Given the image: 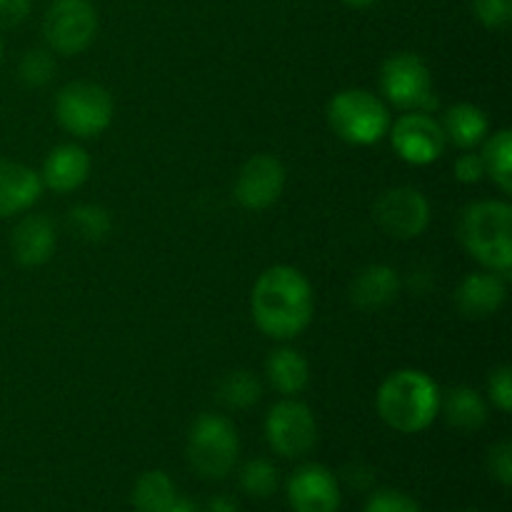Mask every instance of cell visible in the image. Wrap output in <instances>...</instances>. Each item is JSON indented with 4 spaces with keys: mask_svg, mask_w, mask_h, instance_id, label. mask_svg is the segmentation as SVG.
<instances>
[{
    "mask_svg": "<svg viewBox=\"0 0 512 512\" xmlns=\"http://www.w3.org/2000/svg\"><path fill=\"white\" fill-rule=\"evenodd\" d=\"M250 310H253L255 325L268 338L293 340L313 320V288L308 278L293 265H273L255 280Z\"/></svg>",
    "mask_w": 512,
    "mask_h": 512,
    "instance_id": "1",
    "label": "cell"
},
{
    "mask_svg": "<svg viewBox=\"0 0 512 512\" xmlns=\"http://www.w3.org/2000/svg\"><path fill=\"white\" fill-rule=\"evenodd\" d=\"M440 388L428 373L403 368L390 373L378 390V415L388 428L415 435L435 423L440 413Z\"/></svg>",
    "mask_w": 512,
    "mask_h": 512,
    "instance_id": "2",
    "label": "cell"
},
{
    "mask_svg": "<svg viewBox=\"0 0 512 512\" xmlns=\"http://www.w3.org/2000/svg\"><path fill=\"white\" fill-rule=\"evenodd\" d=\"M463 248L488 270L508 278L512 268V208L505 200H478L460 215Z\"/></svg>",
    "mask_w": 512,
    "mask_h": 512,
    "instance_id": "3",
    "label": "cell"
},
{
    "mask_svg": "<svg viewBox=\"0 0 512 512\" xmlns=\"http://www.w3.org/2000/svg\"><path fill=\"white\" fill-rule=\"evenodd\" d=\"M328 125L350 145H375L388 135L390 110L378 95L363 88L340 90L328 103Z\"/></svg>",
    "mask_w": 512,
    "mask_h": 512,
    "instance_id": "4",
    "label": "cell"
},
{
    "mask_svg": "<svg viewBox=\"0 0 512 512\" xmlns=\"http://www.w3.org/2000/svg\"><path fill=\"white\" fill-rule=\"evenodd\" d=\"M240 438L228 418L203 413L188 433V463L200 478L223 480L238 465Z\"/></svg>",
    "mask_w": 512,
    "mask_h": 512,
    "instance_id": "5",
    "label": "cell"
},
{
    "mask_svg": "<svg viewBox=\"0 0 512 512\" xmlns=\"http://www.w3.org/2000/svg\"><path fill=\"white\" fill-rule=\"evenodd\" d=\"M380 90L385 100L400 110L433 113L438 98L433 93V75L418 53H393L380 65Z\"/></svg>",
    "mask_w": 512,
    "mask_h": 512,
    "instance_id": "6",
    "label": "cell"
},
{
    "mask_svg": "<svg viewBox=\"0 0 512 512\" xmlns=\"http://www.w3.org/2000/svg\"><path fill=\"white\" fill-rule=\"evenodd\" d=\"M113 98L108 90L90 80L63 85L55 98V115L63 130L75 138H98L113 123Z\"/></svg>",
    "mask_w": 512,
    "mask_h": 512,
    "instance_id": "7",
    "label": "cell"
},
{
    "mask_svg": "<svg viewBox=\"0 0 512 512\" xmlns=\"http://www.w3.org/2000/svg\"><path fill=\"white\" fill-rule=\"evenodd\" d=\"M43 35L53 53H83L98 35V10L90 0H53L45 13Z\"/></svg>",
    "mask_w": 512,
    "mask_h": 512,
    "instance_id": "8",
    "label": "cell"
},
{
    "mask_svg": "<svg viewBox=\"0 0 512 512\" xmlns=\"http://www.w3.org/2000/svg\"><path fill=\"white\" fill-rule=\"evenodd\" d=\"M265 438L280 458H303L318 443V420L308 405L285 398L265 415Z\"/></svg>",
    "mask_w": 512,
    "mask_h": 512,
    "instance_id": "9",
    "label": "cell"
},
{
    "mask_svg": "<svg viewBox=\"0 0 512 512\" xmlns=\"http://www.w3.org/2000/svg\"><path fill=\"white\" fill-rule=\"evenodd\" d=\"M390 143L400 155V160L410 165H430L445 153V130L433 113H420V110H408L400 115L395 123H390Z\"/></svg>",
    "mask_w": 512,
    "mask_h": 512,
    "instance_id": "10",
    "label": "cell"
},
{
    "mask_svg": "<svg viewBox=\"0 0 512 512\" xmlns=\"http://www.w3.org/2000/svg\"><path fill=\"white\" fill-rule=\"evenodd\" d=\"M375 220L395 240H413L430 225V203L418 188H390L375 200Z\"/></svg>",
    "mask_w": 512,
    "mask_h": 512,
    "instance_id": "11",
    "label": "cell"
},
{
    "mask_svg": "<svg viewBox=\"0 0 512 512\" xmlns=\"http://www.w3.org/2000/svg\"><path fill=\"white\" fill-rule=\"evenodd\" d=\"M285 190V168L275 155L260 153L245 160L235 180V200L248 210H268Z\"/></svg>",
    "mask_w": 512,
    "mask_h": 512,
    "instance_id": "12",
    "label": "cell"
},
{
    "mask_svg": "<svg viewBox=\"0 0 512 512\" xmlns=\"http://www.w3.org/2000/svg\"><path fill=\"white\" fill-rule=\"evenodd\" d=\"M288 500L295 512H338L343 495L325 465L305 463L288 478Z\"/></svg>",
    "mask_w": 512,
    "mask_h": 512,
    "instance_id": "13",
    "label": "cell"
},
{
    "mask_svg": "<svg viewBox=\"0 0 512 512\" xmlns=\"http://www.w3.org/2000/svg\"><path fill=\"white\" fill-rule=\"evenodd\" d=\"M508 298L505 275L495 270H478L465 275L463 283L455 290V305L470 320H485L498 313Z\"/></svg>",
    "mask_w": 512,
    "mask_h": 512,
    "instance_id": "14",
    "label": "cell"
},
{
    "mask_svg": "<svg viewBox=\"0 0 512 512\" xmlns=\"http://www.w3.org/2000/svg\"><path fill=\"white\" fill-rule=\"evenodd\" d=\"M43 180L30 165L0 158V218L25 213L38 203Z\"/></svg>",
    "mask_w": 512,
    "mask_h": 512,
    "instance_id": "15",
    "label": "cell"
},
{
    "mask_svg": "<svg viewBox=\"0 0 512 512\" xmlns=\"http://www.w3.org/2000/svg\"><path fill=\"white\" fill-rule=\"evenodd\" d=\"M400 288H403V283H400L398 270L383 263H373L365 265L350 283V300H353L355 308L373 313V310H383L390 303H395Z\"/></svg>",
    "mask_w": 512,
    "mask_h": 512,
    "instance_id": "16",
    "label": "cell"
},
{
    "mask_svg": "<svg viewBox=\"0 0 512 512\" xmlns=\"http://www.w3.org/2000/svg\"><path fill=\"white\" fill-rule=\"evenodd\" d=\"M90 175V158L85 148L75 143L58 145L48 153L43 163V188H50L53 193H73L88 180Z\"/></svg>",
    "mask_w": 512,
    "mask_h": 512,
    "instance_id": "17",
    "label": "cell"
},
{
    "mask_svg": "<svg viewBox=\"0 0 512 512\" xmlns=\"http://www.w3.org/2000/svg\"><path fill=\"white\" fill-rule=\"evenodd\" d=\"M55 243H58V238H55L53 223L45 215H28L15 225L10 250L20 265L38 268L53 258Z\"/></svg>",
    "mask_w": 512,
    "mask_h": 512,
    "instance_id": "18",
    "label": "cell"
},
{
    "mask_svg": "<svg viewBox=\"0 0 512 512\" xmlns=\"http://www.w3.org/2000/svg\"><path fill=\"white\" fill-rule=\"evenodd\" d=\"M438 415H443L445 423L460 433H475L488 423V403L475 388L458 385V388L440 395Z\"/></svg>",
    "mask_w": 512,
    "mask_h": 512,
    "instance_id": "19",
    "label": "cell"
},
{
    "mask_svg": "<svg viewBox=\"0 0 512 512\" xmlns=\"http://www.w3.org/2000/svg\"><path fill=\"white\" fill-rule=\"evenodd\" d=\"M265 378L275 393L293 398L303 393L310 383V365L305 355L295 348H278L265 360Z\"/></svg>",
    "mask_w": 512,
    "mask_h": 512,
    "instance_id": "20",
    "label": "cell"
},
{
    "mask_svg": "<svg viewBox=\"0 0 512 512\" xmlns=\"http://www.w3.org/2000/svg\"><path fill=\"white\" fill-rule=\"evenodd\" d=\"M443 130L445 138L453 140L458 148H475V145L483 143L490 133V120L478 105L473 103H455L445 110L443 118Z\"/></svg>",
    "mask_w": 512,
    "mask_h": 512,
    "instance_id": "21",
    "label": "cell"
},
{
    "mask_svg": "<svg viewBox=\"0 0 512 512\" xmlns=\"http://www.w3.org/2000/svg\"><path fill=\"white\" fill-rule=\"evenodd\" d=\"M178 498L175 483L163 470H148L133 488V505L138 512H168Z\"/></svg>",
    "mask_w": 512,
    "mask_h": 512,
    "instance_id": "22",
    "label": "cell"
},
{
    "mask_svg": "<svg viewBox=\"0 0 512 512\" xmlns=\"http://www.w3.org/2000/svg\"><path fill=\"white\" fill-rule=\"evenodd\" d=\"M483 158L485 175L503 190L505 195L512 193V133L510 130H498L490 138L483 140Z\"/></svg>",
    "mask_w": 512,
    "mask_h": 512,
    "instance_id": "23",
    "label": "cell"
},
{
    "mask_svg": "<svg viewBox=\"0 0 512 512\" xmlns=\"http://www.w3.org/2000/svg\"><path fill=\"white\" fill-rule=\"evenodd\" d=\"M263 398V385L248 370L228 373L218 385V400L228 410H248Z\"/></svg>",
    "mask_w": 512,
    "mask_h": 512,
    "instance_id": "24",
    "label": "cell"
},
{
    "mask_svg": "<svg viewBox=\"0 0 512 512\" xmlns=\"http://www.w3.org/2000/svg\"><path fill=\"white\" fill-rule=\"evenodd\" d=\"M68 220L70 228H73L83 240H90V243L103 240L105 235L110 233V228H113V220H110L108 210L93 203L75 205L68 213Z\"/></svg>",
    "mask_w": 512,
    "mask_h": 512,
    "instance_id": "25",
    "label": "cell"
},
{
    "mask_svg": "<svg viewBox=\"0 0 512 512\" xmlns=\"http://www.w3.org/2000/svg\"><path fill=\"white\" fill-rule=\"evenodd\" d=\"M280 475L270 460L255 458L248 460L240 470V488L243 493H248L250 498H270V495L278 490Z\"/></svg>",
    "mask_w": 512,
    "mask_h": 512,
    "instance_id": "26",
    "label": "cell"
},
{
    "mask_svg": "<svg viewBox=\"0 0 512 512\" xmlns=\"http://www.w3.org/2000/svg\"><path fill=\"white\" fill-rule=\"evenodd\" d=\"M20 80H23L28 88H43V85L50 83V78L55 75V60H53V50H43L35 48L28 50L20 60Z\"/></svg>",
    "mask_w": 512,
    "mask_h": 512,
    "instance_id": "27",
    "label": "cell"
},
{
    "mask_svg": "<svg viewBox=\"0 0 512 512\" xmlns=\"http://www.w3.org/2000/svg\"><path fill=\"white\" fill-rule=\"evenodd\" d=\"M365 512H423V508L410 495L383 488L370 495L368 503H365Z\"/></svg>",
    "mask_w": 512,
    "mask_h": 512,
    "instance_id": "28",
    "label": "cell"
},
{
    "mask_svg": "<svg viewBox=\"0 0 512 512\" xmlns=\"http://www.w3.org/2000/svg\"><path fill=\"white\" fill-rule=\"evenodd\" d=\"M473 10L488 30L508 28L512 20V0H473Z\"/></svg>",
    "mask_w": 512,
    "mask_h": 512,
    "instance_id": "29",
    "label": "cell"
},
{
    "mask_svg": "<svg viewBox=\"0 0 512 512\" xmlns=\"http://www.w3.org/2000/svg\"><path fill=\"white\" fill-rule=\"evenodd\" d=\"M488 398L493 400V405L500 413H510L512 410V370L508 365H500V368L490 373Z\"/></svg>",
    "mask_w": 512,
    "mask_h": 512,
    "instance_id": "30",
    "label": "cell"
},
{
    "mask_svg": "<svg viewBox=\"0 0 512 512\" xmlns=\"http://www.w3.org/2000/svg\"><path fill=\"white\" fill-rule=\"evenodd\" d=\"M488 470L490 478L498 480L503 488H510L512 483V445L510 440H500L490 448L488 453Z\"/></svg>",
    "mask_w": 512,
    "mask_h": 512,
    "instance_id": "31",
    "label": "cell"
},
{
    "mask_svg": "<svg viewBox=\"0 0 512 512\" xmlns=\"http://www.w3.org/2000/svg\"><path fill=\"white\" fill-rule=\"evenodd\" d=\"M453 173H455V178L465 185L480 183V180L485 178V165H483V158H480V153L465 150V153L455 160Z\"/></svg>",
    "mask_w": 512,
    "mask_h": 512,
    "instance_id": "32",
    "label": "cell"
},
{
    "mask_svg": "<svg viewBox=\"0 0 512 512\" xmlns=\"http://www.w3.org/2000/svg\"><path fill=\"white\" fill-rule=\"evenodd\" d=\"M30 13V0H0V28H15Z\"/></svg>",
    "mask_w": 512,
    "mask_h": 512,
    "instance_id": "33",
    "label": "cell"
},
{
    "mask_svg": "<svg viewBox=\"0 0 512 512\" xmlns=\"http://www.w3.org/2000/svg\"><path fill=\"white\" fill-rule=\"evenodd\" d=\"M210 512H238V508H235L233 498H225V495H220V498L210 500Z\"/></svg>",
    "mask_w": 512,
    "mask_h": 512,
    "instance_id": "34",
    "label": "cell"
},
{
    "mask_svg": "<svg viewBox=\"0 0 512 512\" xmlns=\"http://www.w3.org/2000/svg\"><path fill=\"white\" fill-rule=\"evenodd\" d=\"M168 512H195V505L190 503V500H185V498H175V503L170 505L168 508Z\"/></svg>",
    "mask_w": 512,
    "mask_h": 512,
    "instance_id": "35",
    "label": "cell"
},
{
    "mask_svg": "<svg viewBox=\"0 0 512 512\" xmlns=\"http://www.w3.org/2000/svg\"><path fill=\"white\" fill-rule=\"evenodd\" d=\"M345 5H348V8H370V5L373 3H378V0H343Z\"/></svg>",
    "mask_w": 512,
    "mask_h": 512,
    "instance_id": "36",
    "label": "cell"
},
{
    "mask_svg": "<svg viewBox=\"0 0 512 512\" xmlns=\"http://www.w3.org/2000/svg\"><path fill=\"white\" fill-rule=\"evenodd\" d=\"M3 53H5V48H3V38H0V65H3Z\"/></svg>",
    "mask_w": 512,
    "mask_h": 512,
    "instance_id": "37",
    "label": "cell"
},
{
    "mask_svg": "<svg viewBox=\"0 0 512 512\" xmlns=\"http://www.w3.org/2000/svg\"><path fill=\"white\" fill-rule=\"evenodd\" d=\"M463 512H483V510H463Z\"/></svg>",
    "mask_w": 512,
    "mask_h": 512,
    "instance_id": "38",
    "label": "cell"
}]
</instances>
